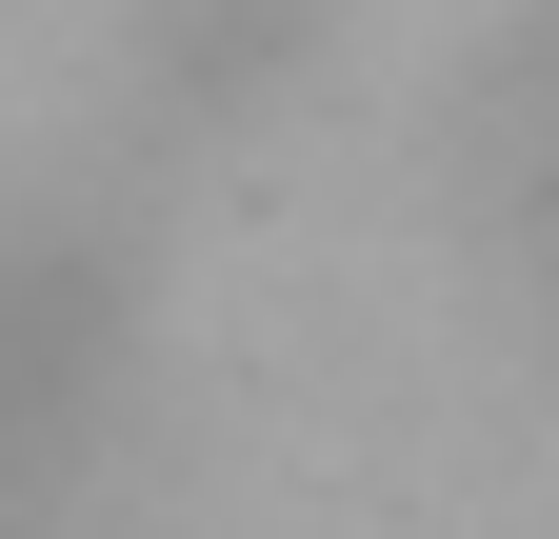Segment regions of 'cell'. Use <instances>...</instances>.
Returning <instances> with one entry per match:
<instances>
[{
	"label": "cell",
	"mask_w": 559,
	"mask_h": 539,
	"mask_svg": "<svg viewBox=\"0 0 559 539\" xmlns=\"http://www.w3.org/2000/svg\"><path fill=\"white\" fill-rule=\"evenodd\" d=\"M479 200H500L520 280H539V320H559V40L500 81V120H479Z\"/></svg>",
	"instance_id": "obj_2"
},
{
	"label": "cell",
	"mask_w": 559,
	"mask_h": 539,
	"mask_svg": "<svg viewBox=\"0 0 559 539\" xmlns=\"http://www.w3.org/2000/svg\"><path fill=\"white\" fill-rule=\"evenodd\" d=\"M100 480V340L81 300H0V539H60Z\"/></svg>",
	"instance_id": "obj_1"
}]
</instances>
